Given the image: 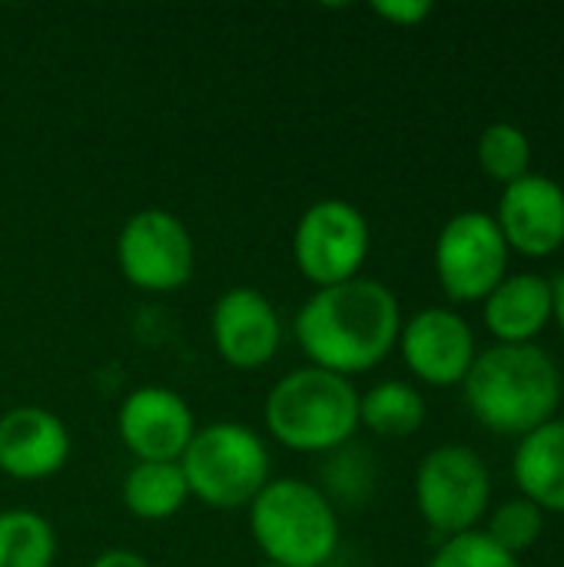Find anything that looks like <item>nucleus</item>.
Segmentation results:
<instances>
[{"label": "nucleus", "mask_w": 564, "mask_h": 567, "mask_svg": "<svg viewBox=\"0 0 564 567\" xmlns=\"http://www.w3.org/2000/svg\"><path fill=\"white\" fill-rule=\"evenodd\" d=\"M399 332L402 309L396 292L366 276L316 289L296 316V342L309 365L342 379L386 362L399 346Z\"/></svg>", "instance_id": "nucleus-1"}, {"label": "nucleus", "mask_w": 564, "mask_h": 567, "mask_svg": "<svg viewBox=\"0 0 564 567\" xmlns=\"http://www.w3.org/2000/svg\"><path fill=\"white\" fill-rule=\"evenodd\" d=\"M465 405L499 435H529L552 422L562 402V372L539 346H492L465 375Z\"/></svg>", "instance_id": "nucleus-2"}, {"label": "nucleus", "mask_w": 564, "mask_h": 567, "mask_svg": "<svg viewBox=\"0 0 564 567\" xmlns=\"http://www.w3.org/2000/svg\"><path fill=\"white\" fill-rule=\"evenodd\" d=\"M263 422L273 442L289 452H336L359 429V392L352 379L302 365L269 389Z\"/></svg>", "instance_id": "nucleus-3"}, {"label": "nucleus", "mask_w": 564, "mask_h": 567, "mask_svg": "<svg viewBox=\"0 0 564 567\" xmlns=\"http://www.w3.org/2000/svg\"><path fill=\"white\" fill-rule=\"evenodd\" d=\"M249 532L266 561L326 567L339 548V518L322 488L302 478H269L253 498Z\"/></svg>", "instance_id": "nucleus-4"}, {"label": "nucleus", "mask_w": 564, "mask_h": 567, "mask_svg": "<svg viewBox=\"0 0 564 567\" xmlns=\"http://www.w3.org/2000/svg\"><path fill=\"white\" fill-rule=\"evenodd\" d=\"M189 498L216 512L249 508L269 485V449L239 422L199 425L180 458Z\"/></svg>", "instance_id": "nucleus-5"}, {"label": "nucleus", "mask_w": 564, "mask_h": 567, "mask_svg": "<svg viewBox=\"0 0 564 567\" xmlns=\"http://www.w3.org/2000/svg\"><path fill=\"white\" fill-rule=\"evenodd\" d=\"M492 502V475L482 455L469 445L432 449L416 472V508L422 522L445 535L475 532Z\"/></svg>", "instance_id": "nucleus-6"}, {"label": "nucleus", "mask_w": 564, "mask_h": 567, "mask_svg": "<svg viewBox=\"0 0 564 567\" xmlns=\"http://www.w3.org/2000/svg\"><path fill=\"white\" fill-rule=\"evenodd\" d=\"M372 233L366 213L349 199H319L306 206L293 233V259L316 289L359 279L369 259Z\"/></svg>", "instance_id": "nucleus-7"}, {"label": "nucleus", "mask_w": 564, "mask_h": 567, "mask_svg": "<svg viewBox=\"0 0 564 567\" xmlns=\"http://www.w3.org/2000/svg\"><path fill=\"white\" fill-rule=\"evenodd\" d=\"M116 266L123 279L150 296L183 289L196 269V246L186 223L160 206L133 213L116 236Z\"/></svg>", "instance_id": "nucleus-8"}, {"label": "nucleus", "mask_w": 564, "mask_h": 567, "mask_svg": "<svg viewBox=\"0 0 564 567\" xmlns=\"http://www.w3.org/2000/svg\"><path fill=\"white\" fill-rule=\"evenodd\" d=\"M509 243L492 213H455L435 239V276L449 299L482 302L509 276Z\"/></svg>", "instance_id": "nucleus-9"}, {"label": "nucleus", "mask_w": 564, "mask_h": 567, "mask_svg": "<svg viewBox=\"0 0 564 567\" xmlns=\"http://www.w3.org/2000/svg\"><path fill=\"white\" fill-rule=\"evenodd\" d=\"M196 429L189 402L166 385L126 392L116 412L120 442L136 462H180Z\"/></svg>", "instance_id": "nucleus-10"}, {"label": "nucleus", "mask_w": 564, "mask_h": 567, "mask_svg": "<svg viewBox=\"0 0 564 567\" xmlns=\"http://www.w3.org/2000/svg\"><path fill=\"white\" fill-rule=\"evenodd\" d=\"M209 336L226 365L256 372L276 359L283 346V319L259 289L233 286L213 302Z\"/></svg>", "instance_id": "nucleus-11"}, {"label": "nucleus", "mask_w": 564, "mask_h": 567, "mask_svg": "<svg viewBox=\"0 0 564 567\" xmlns=\"http://www.w3.org/2000/svg\"><path fill=\"white\" fill-rule=\"evenodd\" d=\"M399 349L409 372L429 385H459L465 382L475 362V332L472 326L442 306H429L402 322Z\"/></svg>", "instance_id": "nucleus-12"}, {"label": "nucleus", "mask_w": 564, "mask_h": 567, "mask_svg": "<svg viewBox=\"0 0 564 567\" xmlns=\"http://www.w3.org/2000/svg\"><path fill=\"white\" fill-rule=\"evenodd\" d=\"M495 223L509 249L542 259L564 246V186L552 176L525 173L499 196Z\"/></svg>", "instance_id": "nucleus-13"}, {"label": "nucleus", "mask_w": 564, "mask_h": 567, "mask_svg": "<svg viewBox=\"0 0 564 567\" xmlns=\"http://www.w3.org/2000/svg\"><path fill=\"white\" fill-rule=\"evenodd\" d=\"M66 422L40 405H17L0 415V472L13 482H47L70 462Z\"/></svg>", "instance_id": "nucleus-14"}, {"label": "nucleus", "mask_w": 564, "mask_h": 567, "mask_svg": "<svg viewBox=\"0 0 564 567\" xmlns=\"http://www.w3.org/2000/svg\"><path fill=\"white\" fill-rule=\"evenodd\" d=\"M482 312L502 346H529L552 319V282L539 272L505 276L482 299Z\"/></svg>", "instance_id": "nucleus-15"}, {"label": "nucleus", "mask_w": 564, "mask_h": 567, "mask_svg": "<svg viewBox=\"0 0 564 567\" xmlns=\"http://www.w3.org/2000/svg\"><path fill=\"white\" fill-rule=\"evenodd\" d=\"M512 475L529 502L542 512L564 515V422L552 419L522 435L512 458Z\"/></svg>", "instance_id": "nucleus-16"}, {"label": "nucleus", "mask_w": 564, "mask_h": 567, "mask_svg": "<svg viewBox=\"0 0 564 567\" xmlns=\"http://www.w3.org/2000/svg\"><path fill=\"white\" fill-rule=\"evenodd\" d=\"M186 502L189 488L180 462H136L123 478V505L140 522H166Z\"/></svg>", "instance_id": "nucleus-17"}, {"label": "nucleus", "mask_w": 564, "mask_h": 567, "mask_svg": "<svg viewBox=\"0 0 564 567\" xmlns=\"http://www.w3.org/2000/svg\"><path fill=\"white\" fill-rule=\"evenodd\" d=\"M425 399L416 385L386 379L372 385L366 395H359V425L382 439H406L416 435L425 425Z\"/></svg>", "instance_id": "nucleus-18"}, {"label": "nucleus", "mask_w": 564, "mask_h": 567, "mask_svg": "<svg viewBox=\"0 0 564 567\" xmlns=\"http://www.w3.org/2000/svg\"><path fill=\"white\" fill-rule=\"evenodd\" d=\"M57 532L30 508L0 512V567H53Z\"/></svg>", "instance_id": "nucleus-19"}, {"label": "nucleus", "mask_w": 564, "mask_h": 567, "mask_svg": "<svg viewBox=\"0 0 564 567\" xmlns=\"http://www.w3.org/2000/svg\"><path fill=\"white\" fill-rule=\"evenodd\" d=\"M479 163L492 179H499L505 186L522 179L529 173V166H532L529 133L519 123H509V120L489 123L482 130V136H479Z\"/></svg>", "instance_id": "nucleus-20"}, {"label": "nucleus", "mask_w": 564, "mask_h": 567, "mask_svg": "<svg viewBox=\"0 0 564 567\" xmlns=\"http://www.w3.org/2000/svg\"><path fill=\"white\" fill-rule=\"evenodd\" d=\"M542 532H545V512L522 495V498H509V502H502L495 508V515L489 518V532L485 535L502 551L519 558L522 551H529L542 538Z\"/></svg>", "instance_id": "nucleus-21"}, {"label": "nucleus", "mask_w": 564, "mask_h": 567, "mask_svg": "<svg viewBox=\"0 0 564 567\" xmlns=\"http://www.w3.org/2000/svg\"><path fill=\"white\" fill-rule=\"evenodd\" d=\"M425 567H522L515 555L502 551L485 532H465L445 538Z\"/></svg>", "instance_id": "nucleus-22"}, {"label": "nucleus", "mask_w": 564, "mask_h": 567, "mask_svg": "<svg viewBox=\"0 0 564 567\" xmlns=\"http://www.w3.org/2000/svg\"><path fill=\"white\" fill-rule=\"evenodd\" d=\"M372 10L396 27H419L425 17H432L429 0H379L372 3Z\"/></svg>", "instance_id": "nucleus-23"}, {"label": "nucleus", "mask_w": 564, "mask_h": 567, "mask_svg": "<svg viewBox=\"0 0 564 567\" xmlns=\"http://www.w3.org/2000/svg\"><path fill=\"white\" fill-rule=\"evenodd\" d=\"M90 567H153L140 551H130V548H106L100 551Z\"/></svg>", "instance_id": "nucleus-24"}, {"label": "nucleus", "mask_w": 564, "mask_h": 567, "mask_svg": "<svg viewBox=\"0 0 564 567\" xmlns=\"http://www.w3.org/2000/svg\"><path fill=\"white\" fill-rule=\"evenodd\" d=\"M552 319L562 326L564 332V272L552 282Z\"/></svg>", "instance_id": "nucleus-25"}, {"label": "nucleus", "mask_w": 564, "mask_h": 567, "mask_svg": "<svg viewBox=\"0 0 564 567\" xmlns=\"http://www.w3.org/2000/svg\"><path fill=\"white\" fill-rule=\"evenodd\" d=\"M256 567H283V565H273V561H263V565H256Z\"/></svg>", "instance_id": "nucleus-26"}, {"label": "nucleus", "mask_w": 564, "mask_h": 567, "mask_svg": "<svg viewBox=\"0 0 564 567\" xmlns=\"http://www.w3.org/2000/svg\"><path fill=\"white\" fill-rule=\"evenodd\" d=\"M326 567H349V565H326Z\"/></svg>", "instance_id": "nucleus-27"}, {"label": "nucleus", "mask_w": 564, "mask_h": 567, "mask_svg": "<svg viewBox=\"0 0 564 567\" xmlns=\"http://www.w3.org/2000/svg\"><path fill=\"white\" fill-rule=\"evenodd\" d=\"M562 395H564V385H562Z\"/></svg>", "instance_id": "nucleus-28"}]
</instances>
